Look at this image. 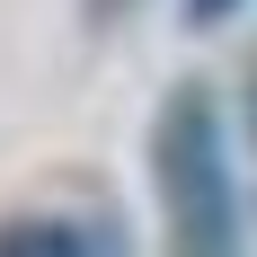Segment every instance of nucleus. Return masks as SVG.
<instances>
[{
    "mask_svg": "<svg viewBox=\"0 0 257 257\" xmlns=\"http://www.w3.org/2000/svg\"><path fill=\"white\" fill-rule=\"evenodd\" d=\"M248 124H257V98H248Z\"/></svg>",
    "mask_w": 257,
    "mask_h": 257,
    "instance_id": "5",
    "label": "nucleus"
},
{
    "mask_svg": "<svg viewBox=\"0 0 257 257\" xmlns=\"http://www.w3.org/2000/svg\"><path fill=\"white\" fill-rule=\"evenodd\" d=\"M124 9H133V0H80V18H89V27H115Z\"/></svg>",
    "mask_w": 257,
    "mask_h": 257,
    "instance_id": "4",
    "label": "nucleus"
},
{
    "mask_svg": "<svg viewBox=\"0 0 257 257\" xmlns=\"http://www.w3.org/2000/svg\"><path fill=\"white\" fill-rule=\"evenodd\" d=\"M0 257H124V248L106 239V222H80V213H9Z\"/></svg>",
    "mask_w": 257,
    "mask_h": 257,
    "instance_id": "2",
    "label": "nucleus"
},
{
    "mask_svg": "<svg viewBox=\"0 0 257 257\" xmlns=\"http://www.w3.org/2000/svg\"><path fill=\"white\" fill-rule=\"evenodd\" d=\"M151 204H160V248L169 257H248V204L231 169V124L204 80L160 89L151 106Z\"/></svg>",
    "mask_w": 257,
    "mask_h": 257,
    "instance_id": "1",
    "label": "nucleus"
},
{
    "mask_svg": "<svg viewBox=\"0 0 257 257\" xmlns=\"http://www.w3.org/2000/svg\"><path fill=\"white\" fill-rule=\"evenodd\" d=\"M178 9H186V27H231L248 0H178Z\"/></svg>",
    "mask_w": 257,
    "mask_h": 257,
    "instance_id": "3",
    "label": "nucleus"
}]
</instances>
